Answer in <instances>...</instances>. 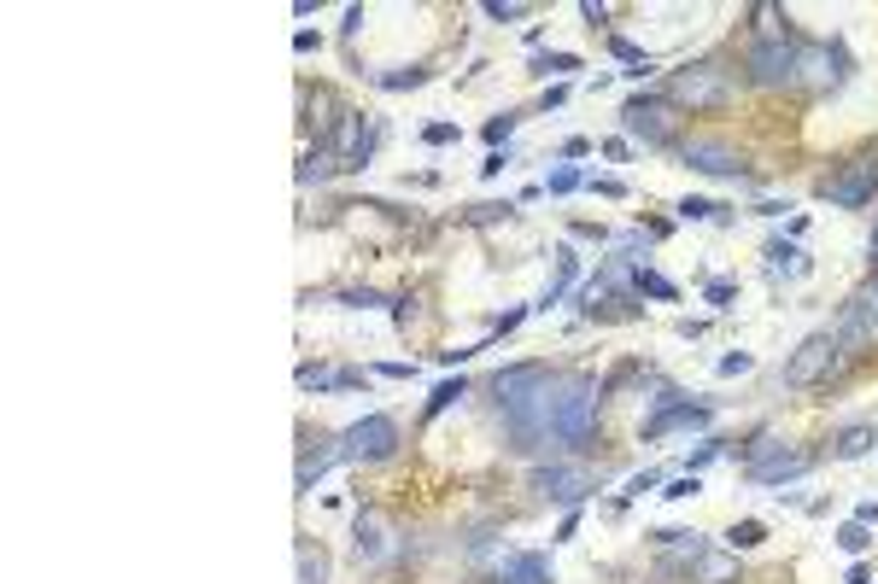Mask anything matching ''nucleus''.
<instances>
[{
    "instance_id": "f257e3e1",
    "label": "nucleus",
    "mask_w": 878,
    "mask_h": 584,
    "mask_svg": "<svg viewBox=\"0 0 878 584\" xmlns=\"http://www.w3.org/2000/svg\"><path fill=\"white\" fill-rule=\"evenodd\" d=\"M493 392H498V415H504V432L516 438L521 456L545 450L557 438V392H562V374H550L545 363H516V368H498L493 374Z\"/></svg>"
},
{
    "instance_id": "f03ea898",
    "label": "nucleus",
    "mask_w": 878,
    "mask_h": 584,
    "mask_svg": "<svg viewBox=\"0 0 878 584\" xmlns=\"http://www.w3.org/2000/svg\"><path fill=\"white\" fill-rule=\"evenodd\" d=\"M598 398L603 386L591 374H562V392H557V445H586L591 427H598Z\"/></svg>"
},
{
    "instance_id": "7ed1b4c3",
    "label": "nucleus",
    "mask_w": 878,
    "mask_h": 584,
    "mask_svg": "<svg viewBox=\"0 0 878 584\" xmlns=\"http://www.w3.org/2000/svg\"><path fill=\"white\" fill-rule=\"evenodd\" d=\"M814 468V456L808 450H791V445H779V438H755L750 445V462H744V479L750 486H785V479H803Z\"/></svg>"
},
{
    "instance_id": "20e7f679",
    "label": "nucleus",
    "mask_w": 878,
    "mask_h": 584,
    "mask_svg": "<svg viewBox=\"0 0 878 584\" xmlns=\"http://www.w3.org/2000/svg\"><path fill=\"white\" fill-rule=\"evenodd\" d=\"M668 100L673 106H691V112H714V106L732 100V76L714 71V65H685V71H673Z\"/></svg>"
},
{
    "instance_id": "39448f33",
    "label": "nucleus",
    "mask_w": 878,
    "mask_h": 584,
    "mask_svg": "<svg viewBox=\"0 0 878 584\" xmlns=\"http://www.w3.org/2000/svg\"><path fill=\"white\" fill-rule=\"evenodd\" d=\"M399 450V421L393 415H363L340 432V456L345 462H386Z\"/></svg>"
},
{
    "instance_id": "423d86ee",
    "label": "nucleus",
    "mask_w": 878,
    "mask_h": 584,
    "mask_svg": "<svg viewBox=\"0 0 878 584\" xmlns=\"http://www.w3.org/2000/svg\"><path fill=\"white\" fill-rule=\"evenodd\" d=\"M534 491L545 497V503H562V509H580L591 491H598V473H591L586 462H550L534 473Z\"/></svg>"
},
{
    "instance_id": "0eeeda50",
    "label": "nucleus",
    "mask_w": 878,
    "mask_h": 584,
    "mask_svg": "<svg viewBox=\"0 0 878 584\" xmlns=\"http://www.w3.org/2000/svg\"><path fill=\"white\" fill-rule=\"evenodd\" d=\"M621 123H627V135H639L644 146H668L673 140V129H680V117H673V100H627V112H621Z\"/></svg>"
},
{
    "instance_id": "6e6552de",
    "label": "nucleus",
    "mask_w": 878,
    "mask_h": 584,
    "mask_svg": "<svg viewBox=\"0 0 878 584\" xmlns=\"http://www.w3.org/2000/svg\"><path fill=\"white\" fill-rule=\"evenodd\" d=\"M831 363H837V340H831V333H808V340L791 351V363H785V386L803 392V386H814V380H826Z\"/></svg>"
},
{
    "instance_id": "1a4fd4ad",
    "label": "nucleus",
    "mask_w": 878,
    "mask_h": 584,
    "mask_svg": "<svg viewBox=\"0 0 878 584\" xmlns=\"http://www.w3.org/2000/svg\"><path fill=\"white\" fill-rule=\"evenodd\" d=\"M796 59H803V53H796L785 35H773V41H755L744 65H750V82H762V88H779V82L796 76Z\"/></svg>"
},
{
    "instance_id": "9d476101",
    "label": "nucleus",
    "mask_w": 878,
    "mask_h": 584,
    "mask_svg": "<svg viewBox=\"0 0 878 584\" xmlns=\"http://www.w3.org/2000/svg\"><path fill=\"white\" fill-rule=\"evenodd\" d=\"M872 194H878V158H855V164H844V170L826 181V199L844 205V211H861Z\"/></svg>"
},
{
    "instance_id": "9b49d317",
    "label": "nucleus",
    "mask_w": 878,
    "mask_h": 584,
    "mask_svg": "<svg viewBox=\"0 0 878 584\" xmlns=\"http://www.w3.org/2000/svg\"><path fill=\"white\" fill-rule=\"evenodd\" d=\"M680 158L691 164V170H703V176H738L744 170V158L732 153L726 140H685Z\"/></svg>"
},
{
    "instance_id": "f8f14e48",
    "label": "nucleus",
    "mask_w": 878,
    "mask_h": 584,
    "mask_svg": "<svg viewBox=\"0 0 878 584\" xmlns=\"http://www.w3.org/2000/svg\"><path fill=\"white\" fill-rule=\"evenodd\" d=\"M498 578L504 584H557V567H550V555H539V550H516V555H504Z\"/></svg>"
},
{
    "instance_id": "ddd939ff",
    "label": "nucleus",
    "mask_w": 878,
    "mask_h": 584,
    "mask_svg": "<svg viewBox=\"0 0 878 584\" xmlns=\"http://www.w3.org/2000/svg\"><path fill=\"white\" fill-rule=\"evenodd\" d=\"M680 427H709V404H673L662 415H650L644 438H662V432H680Z\"/></svg>"
},
{
    "instance_id": "4468645a",
    "label": "nucleus",
    "mask_w": 878,
    "mask_h": 584,
    "mask_svg": "<svg viewBox=\"0 0 878 584\" xmlns=\"http://www.w3.org/2000/svg\"><path fill=\"white\" fill-rule=\"evenodd\" d=\"M334 462H345V456H340V438H322V450H304V456H299V497L311 491Z\"/></svg>"
},
{
    "instance_id": "2eb2a0df",
    "label": "nucleus",
    "mask_w": 878,
    "mask_h": 584,
    "mask_svg": "<svg viewBox=\"0 0 878 584\" xmlns=\"http://www.w3.org/2000/svg\"><path fill=\"white\" fill-rule=\"evenodd\" d=\"M352 538H358V561H381V555H386V526H381V514L363 509L358 526H352Z\"/></svg>"
},
{
    "instance_id": "dca6fc26",
    "label": "nucleus",
    "mask_w": 878,
    "mask_h": 584,
    "mask_svg": "<svg viewBox=\"0 0 878 584\" xmlns=\"http://www.w3.org/2000/svg\"><path fill=\"white\" fill-rule=\"evenodd\" d=\"M872 445H878V432L855 421V427H844V432L831 438V456H837V462H861V456H867Z\"/></svg>"
},
{
    "instance_id": "f3484780",
    "label": "nucleus",
    "mask_w": 878,
    "mask_h": 584,
    "mask_svg": "<svg viewBox=\"0 0 878 584\" xmlns=\"http://www.w3.org/2000/svg\"><path fill=\"white\" fill-rule=\"evenodd\" d=\"M299 584H329V550L299 538Z\"/></svg>"
},
{
    "instance_id": "a211bd4d",
    "label": "nucleus",
    "mask_w": 878,
    "mask_h": 584,
    "mask_svg": "<svg viewBox=\"0 0 878 584\" xmlns=\"http://www.w3.org/2000/svg\"><path fill=\"white\" fill-rule=\"evenodd\" d=\"M698 584H738V555H703Z\"/></svg>"
},
{
    "instance_id": "6ab92c4d",
    "label": "nucleus",
    "mask_w": 878,
    "mask_h": 584,
    "mask_svg": "<svg viewBox=\"0 0 878 584\" xmlns=\"http://www.w3.org/2000/svg\"><path fill=\"white\" fill-rule=\"evenodd\" d=\"M796 65H808V82H814V88H831V82H837V71H831L837 59H831L826 48H808L803 59H796Z\"/></svg>"
},
{
    "instance_id": "aec40b11",
    "label": "nucleus",
    "mask_w": 878,
    "mask_h": 584,
    "mask_svg": "<svg viewBox=\"0 0 878 584\" xmlns=\"http://www.w3.org/2000/svg\"><path fill=\"white\" fill-rule=\"evenodd\" d=\"M767 263H773V275H803V252L796 246H767Z\"/></svg>"
},
{
    "instance_id": "412c9836",
    "label": "nucleus",
    "mask_w": 878,
    "mask_h": 584,
    "mask_svg": "<svg viewBox=\"0 0 878 584\" xmlns=\"http://www.w3.org/2000/svg\"><path fill=\"white\" fill-rule=\"evenodd\" d=\"M762 538H767V532H762V520H738V526L726 532V544H732V550H755Z\"/></svg>"
},
{
    "instance_id": "4be33fe9",
    "label": "nucleus",
    "mask_w": 878,
    "mask_h": 584,
    "mask_svg": "<svg viewBox=\"0 0 878 584\" xmlns=\"http://www.w3.org/2000/svg\"><path fill=\"white\" fill-rule=\"evenodd\" d=\"M837 544H844L849 555H861V550L872 544V532L861 526V520H849V526H837Z\"/></svg>"
},
{
    "instance_id": "5701e85b",
    "label": "nucleus",
    "mask_w": 878,
    "mask_h": 584,
    "mask_svg": "<svg viewBox=\"0 0 878 584\" xmlns=\"http://www.w3.org/2000/svg\"><path fill=\"white\" fill-rule=\"evenodd\" d=\"M680 217H685V222H714V217H721V205H709V199H685V205H680Z\"/></svg>"
},
{
    "instance_id": "b1692460",
    "label": "nucleus",
    "mask_w": 878,
    "mask_h": 584,
    "mask_svg": "<svg viewBox=\"0 0 878 584\" xmlns=\"http://www.w3.org/2000/svg\"><path fill=\"white\" fill-rule=\"evenodd\" d=\"M639 286L650 292V299H680V286L662 281V275H650V269H639Z\"/></svg>"
},
{
    "instance_id": "393cba45",
    "label": "nucleus",
    "mask_w": 878,
    "mask_h": 584,
    "mask_svg": "<svg viewBox=\"0 0 878 584\" xmlns=\"http://www.w3.org/2000/svg\"><path fill=\"white\" fill-rule=\"evenodd\" d=\"M457 398H463V380H445V386L434 392V398H427V415H440V409H452Z\"/></svg>"
},
{
    "instance_id": "a878e982",
    "label": "nucleus",
    "mask_w": 878,
    "mask_h": 584,
    "mask_svg": "<svg viewBox=\"0 0 878 584\" xmlns=\"http://www.w3.org/2000/svg\"><path fill=\"white\" fill-rule=\"evenodd\" d=\"M534 71H580V59L575 53H539Z\"/></svg>"
},
{
    "instance_id": "bb28decb",
    "label": "nucleus",
    "mask_w": 878,
    "mask_h": 584,
    "mask_svg": "<svg viewBox=\"0 0 878 584\" xmlns=\"http://www.w3.org/2000/svg\"><path fill=\"white\" fill-rule=\"evenodd\" d=\"M575 187H580V170H568V164H562V170H550L545 194H575Z\"/></svg>"
},
{
    "instance_id": "cd10ccee",
    "label": "nucleus",
    "mask_w": 878,
    "mask_h": 584,
    "mask_svg": "<svg viewBox=\"0 0 878 584\" xmlns=\"http://www.w3.org/2000/svg\"><path fill=\"white\" fill-rule=\"evenodd\" d=\"M527 7L521 0H486V18H498V24H509V18H521Z\"/></svg>"
},
{
    "instance_id": "c85d7f7f",
    "label": "nucleus",
    "mask_w": 878,
    "mask_h": 584,
    "mask_svg": "<svg viewBox=\"0 0 878 584\" xmlns=\"http://www.w3.org/2000/svg\"><path fill=\"white\" fill-rule=\"evenodd\" d=\"M299 386H304V392H322V386H334V374H329V368H311V363H304V368H299Z\"/></svg>"
},
{
    "instance_id": "c756f323",
    "label": "nucleus",
    "mask_w": 878,
    "mask_h": 584,
    "mask_svg": "<svg viewBox=\"0 0 878 584\" xmlns=\"http://www.w3.org/2000/svg\"><path fill=\"white\" fill-rule=\"evenodd\" d=\"M427 71H393V76H381V88H416Z\"/></svg>"
},
{
    "instance_id": "7c9ffc66",
    "label": "nucleus",
    "mask_w": 878,
    "mask_h": 584,
    "mask_svg": "<svg viewBox=\"0 0 878 584\" xmlns=\"http://www.w3.org/2000/svg\"><path fill=\"white\" fill-rule=\"evenodd\" d=\"M709 304H714V310H732V281H714V286H709Z\"/></svg>"
},
{
    "instance_id": "2f4dec72",
    "label": "nucleus",
    "mask_w": 878,
    "mask_h": 584,
    "mask_svg": "<svg viewBox=\"0 0 878 584\" xmlns=\"http://www.w3.org/2000/svg\"><path fill=\"white\" fill-rule=\"evenodd\" d=\"M509 129H516V112H504L498 123H486V140H504Z\"/></svg>"
},
{
    "instance_id": "473e14b6",
    "label": "nucleus",
    "mask_w": 878,
    "mask_h": 584,
    "mask_svg": "<svg viewBox=\"0 0 878 584\" xmlns=\"http://www.w3.org/2000/svg\"><path fill=\"white\" fill-rule=\"evenodd\" d=\"M662 497H698V473H685V479H673V491H662Z\"/></svg>"
},
{
    "instance_id": "72a5a7b5",
    "label": "nucleus",
    "mask_w": 878,
    "mask_h": 584,
    "mask_svg": "<svg viewBox=\"0 0 878 584\" xmlns=\"http://www.w3.org/2000/svg\"><path fill=\"white\" fill-rule=\"evenodd\" d=\"M744 368H750V357H744V351H732V357H721V374H744Z\"/></svg>"
},
{
    "instance_id": "f704fd0d",
    "label": "nucleus",
    "mask_w": 878,
    "mask_h": 584,
    "mask_svg": "<svg viewBox=\"0 0 878 584\" xmlns=\"http://www.w3.org/2000/svg\"><path fill=\"white\" fill-rule=\"evenodd\" d=\"M580 18H586V24H603V18H609V7H598V0H586V7H580Z\"/></svg>"
},
{
    "instance_id": "c9c22d12",
    "label": "nucleus",
    "mask_w": 878,
    "mask_h": 584,
    "mask_svg": "<svg viewBox=\"0 0 878 584\" xmlns=\"http://www.w3.org/2000/svg\"><path fill=\"white\" fill-rule=\"evenodd\" d=\"M427 140L445 146V140H457V129H452V123H434V129H427Z\"/></svg>"
},
{
    "instance_id": "e433bc0d",
    "label": "nucleus",
    "mask_w": 878,
    "mask_h": 584,
    "mask_svg": "<svg viewBox=\"0 0 878 584\" xmlns=\"http://www.w3.org/2000/svg\"><path fill=\"white\" fill-rule=\"evenodd\" d=\"M855 520H861V526H872V520H878V503H872V497H867L861 509H855Z\"/></svg>"
},
{
    "instance_id": "4c0bfd02",
    "label": "nucleus",
    "mask_w": 878,
    "mask_h": 584,
    "mask_svg": "<svg viewBox=\"0 0 878 584\" xmlns=\"http://www.w3.org/2000/svg\"><path fill=\"white\" fill-rule=\"evenodd\" d=\"M849 584H867V567H849Z\"/></svg>"
},
{
    "instance_id": "58836bf2",
    "label": "nucleus",
    "mask_w": 878,
    "mask_h": 584,
    "mask_svg": "<svg viewBox=\"0 0 878 584\" xmlns=\"http://www.w3.org/2000/svg\"><path fill=\"white\" fill-rule=\"evenodd\" d=\"M872 263H878V228H872Z\"/></svg>"
},
{
    "instance_id": "ea45409f",
    "label": "nucleus",
    "mask_w": 878,
    "mask_h": 584,
    "mask_svg": "<svg viewBox=\"0 0 878 584\" xmlns=\"http://www.w3.org/2000/svg\"><path fill=\"white\" fill-rule=\"evenodd\" d=\"M872 304H878V286H872Z\"/></svg>"
}]
</instances>
